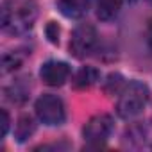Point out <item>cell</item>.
Wrapping results in <instances>:
<instances>
[{"mask_svg":"<svg viewBox=\"0 0 152 152\" xmlns=\"http://www.w3.org/2000/svg\"><path fill=\"white\" fill-rule=\"evenodd\" d=\"M38 18V4L34 0H4L2 29L9 34H25Z\"/></svg>","mask_w":152,"mask_h":152,"instance_id":"1","label":"cell"},{"mask_svg":"<svg viewBox=\"0 0 152 152\" xmlns=\"http://www.w3.org/2000/svg\"><path fill=\"white\" fill-rule=\"evenodd\" d=\"M34 132H36V120H34V116L22 115L18 118V122H16V127H15V138H16V141L18 143H23Z\"/></svg>","mask_w":152,"mask_h":152,"instance_id":"9","label":"cell"},{"mask_svg":"<svg viewBox=\"0 0 152 152\" xmlns=\"http://www.w3.org/2000/svg\"><path fill=\"white\" fill-rule=\"evenodd\" d=\"M22 63H23V56L20 52H7V54H4V57H2V73L16 70Z\"/></svg>","mask_w":152,"mask_h":152,"instance_id":"13","label":"cell"},{"mask_svg":"<svg viewBox=\"0 0 152 152\" xmlns=\"http://www.w3.org/2000/svg\"><path fill=\"white\" fill-rule=\"evenodd\" d=\"M113 129H115L113 116L106 115V113H100V115L91 116L84 124L83 136H84L86 143H90L91 147H100L104 141H107V138L111 136Z\"/></svg>","mask_w":152,"mask_h":152,"instance_id":"5","label":"cell"},{"mask_svg":"<svg viewBox=\"0 0 152 152\" xmlns=\"http://www.w3.org/2000/svg\"><path fill=\"white\" fill-rule=\"evenodd\" d=\"M125 86H127V84H125L124 75L118 73V72H113V73H109L107 77H106V81H104V84H102V90H104L106 95L113 97V95H120Z\"/></svg>","mask_w":152,"mask_h":152,"instance_id":"11","label":"cell"},{"mask_svg":"<svg viewBox=\"0 0 152 152\" xmlns=\"http://www.w3.org/2000/svg\"><path fill=\"white\" fill-rule=\"evenodd\" d=\"M97 41H99V36H97V31L93 25L90 23H81L73 29L72 32V38H70V54L75 57V59H84L88 57L95 47H97Z\"/></svg>","mask_w":152,"mask_h":152,"instance_id":"4","label":"cell"},{"mask_svg":"<svg viewBox=\"0 0 152 152\" xmlns=\"http://www.w3.org/2000/svg\"><path fill=\"white\" fill-rule=\"evenodd\" d=\"M45 36H47V39H48L52 45H57V43H59V36H61L59 25H57L56 22H48V23L45 25Z\"/></svg>","mask_w":152,"mask_h":152,"instance_id":"14","label":"cell"},{"mask_svg":"<svg viewBox=\"0 0 152 152\" xmlns=\"http://www.w3.org/2000/svg\"><path fill=\"white\" fill-rule=\"evenodd\" d=\"M6 97L15 104H23L27 100V97H29V88L22 81H18L11 88H6Z\"/></svg>","mask_w":152,"mask_h":152,"instance_id":"12","label":"cell"},{"mask_svg":"<svg viewBox=\"0 0 152 152\" xmlns=\"http://www.w3.org/2000/svg\"><path fill=\"white\" fill-rule=\"evenodd\" d=\"M148 45H150V48H152V23H150V27H148Z\"/></svg>","mask_w":152,"mask_h":152,"instance_id":"16","label":"cell"},{"mask_svg":"<svg viewBox=\"0 0 152 152\" xmlns=\"http://www.w3.org/2000/svg\"><path fill=\"white\" fill-rule=\"evenodd\" d=\"M34 109H36V116L41 124L48 125V127H57V125H63L64 120H66V109H64V104L63 100L57 97V95H52V93H45L41 95L36 104H34Z\"/></svg>","mask_w":152,"mask_h":152,"instance_id":"3","label":"cell"},{"mask_svg":"<svg viewBox=\"0 0 152 152\" xmlns=\"http://www.w3.org/2000/svg\"><path fill=\"white\" fill-rule=\"evenodd\" d=\"M122 2L124 0H99V4H97V16H99V20H102V22L113 20L118 15V11H120Z\"/></svg>","mask_w":152,"mask_h":152,"instance_id":"10","label":"cell"},{"mask_svg":"<svg viewBox=\"0 0 152 152\" xmlns=\"http://www.w3.org/2000/svg\"><path fill=\"white\" fill-rule=\"evenodd\" d=\"M56 4H57V9L63 16L77 20L88 13L90 0H56Z\"/></svg>","mask_w":152,"mask_h":152,"instance_id":"7","label":"cell"},{"mask_svg":"<svg viewBox=\"0 0 152 152\" xmlns=\"http://www.w3.org/2000/svg\"><path fill=\"white\" fill-rule=\"evenodd\" d=\"M70 64L64 63V61H47L41 64L39 68V77L41 81L47 84V86H52V88H59L63 86L68 79H70Z\"/></svg>","mask_w":152,"mask_h":152,"instance_id":"6","label":"cell"},{"mask_svg":"<svg viewBox=\"0 0 152 152\" xmlns=\"http://www.w3.org/2000/svg\"><path fill=\"white\" fill-rule=\"evenodd\" d=\"M100 81V72L95 66H83L72 79V86L75 90H90Z\"/></svg>","mask_w":152,"mask_h":152,"instance_id":"8","label":"cell"},{"mask_svg":"<svg viewBox=\"0 0 152 152\" xmlns=\"http://www.w3.org/2000/svg\"><path fill=\"white\" fill-rule=\"evenodd\" d=\"M148 95L150 93H148L147 84L140 81H131L120 93V99L116 104V115L124 120H131L138 116L143 111V107L147 106Z\"/></svg>","mask_w":152,"mask_h":152,"instance_id":"2","label":"cell"},{"mask_svg":"<svg viewBox=\"0 0 152 152\" xmlns=\"http://www.w3.org/2000/svg\"><path fill=\"white\" fill-rule=\"evenodd\" d=\"M0 116H2V138H6L7 136V131H9V124H11V118H9V113H7V109H2L0 111Z\"/></svg>","mask_w":152,"mask_h":152,"instance_id":"15","label":"cell"}]
</instances>
